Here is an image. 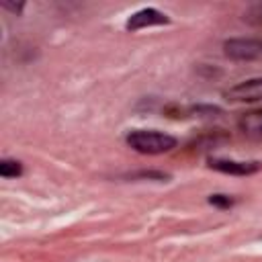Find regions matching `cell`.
Wrapping results in <instances>:
<instances>
[{
	"instance_id": "6da1fadb",
	"label": "cell",
	"mask_w": 262,
	"mask_h": 262,
	"mask_svg": "<svg viewBox=\"0 0 262 262\" xmlns=\"http://www.w3.org/2000/svg\"><path fill=\"white\" fill-rule=\"evenodd\" d=\"M125 141L131 149L145 156H160V154L172 151L178 145L176 137L156 129H135L125 137Z\"/></svg>"
},
{
	"instance_id": "7a4b0ae2",
	"label": "cell",
	"mask_w": 262,
	"mask_h": 262,
	"mask_svg": "<svg viewBox=\"0 0 262 262\" xmlns=\"http://www.w3.org/2000/svg\"><path fill=\"white\" fill-rule=\"evenodd\" d=\"M223 53L235 61H252L262 57V39L254 37H235L223 41Z\"/></svg>"
},
{
	"instance_id": "3957f363",
	"label": "cell",
	"mask_w": 262,
	"mask_h": 262,
	"mask_svg": "<svg viewBox=\"0 0 262 262\" xmlns=\"http://www.w3.org/2000/svg\"><path fill=\"white\" fill-rule=\"evenodd\" d=\"M223 98L229 102H260L262 100V76L237 82L235 86L223 92Z\"/></svg>"
},
{
	"instance_id": "277c9868",
	"label": "cell",
	"mask_w": 262,
	"mask_h": 262,
	"mask_svg": "<svg viewBox=\"0 0 262 262\" xmlns=\"http://www.w3.org/2000/svg\"><path fill=\"white\" fill-rule=\"evenodd\" d=\"M166 23H170V18L164 12H160L158 8H141L127 18L125 29L127 31H139L145 27H158V25H166Z\"/></svg>"
},
{
	"instance_id": "5b68a950",
	"label": "cell",
	"mask_w": 262,
	"mask_h": 262,
	"mask_svg": "<svg viewBox=\"0 0 262 262\" xmlns=\"http://www.w3.org/2000/svg\"><path fill=\"white\" fill-rule=\"evenodd\" d=\"M209 166L223 174H235V176H248L262 168L260 162H237V160H223V158H211Z\"/></svg>"
},
{
	"instance_id": "8992f818",
	"label": "cell",
	"mask_w": 262,
	"mask_h": 262,
	"mask_svg": "<svg viewBox=\"0 0 262 262\" xmlns=\"http://www.w3.org/2000/svg\"><path fill=\"white\" fill-rule=\"evenodd\" d=\"M237 127L246 137L260 141L262 139V108H254V111L244 113L237 119Z\"/></svg>"
},
{
	"instance_id": "52a82bcc",
	"label": "cell",
	"mask_w": 262,
	"mask_h": 262,
	"mask_svg": "<svg viewBox=\"0 0 262 262\" xmlns=\"http://www.w3.org/2000/svg\"><path fill=\"white\" fill-rule=\"evenodd\" d=\"M23 174V164L18 160H2L0 162V176L4 178H16Z\"/></svg>"
},
{
	"instance_id": "ba28073f",
	"label": "cell",
	"mask_w": 262,
	"mask_h": 262,
	"mask_svg": "<svg viewBox=\"0 0 262 262\" xmlns=\"http://www.w3.org/2000/svg\"><path fill=\"white\" fill-rule=\"evenodd\" d=\"M244 20L250 23V25H262V2L250 6V8L244 12Z\"/></svg>"
},
{
	"instance_id": "9c48e42d",
	"label": "cell",
	"mask_w": 262,
	"mask_h": 262,
	"mask_svg": "<svg viewBox=\"0 0 262 262\" xmlns=\"http://www.w3.org/2000/svg\"><path fill=\"white\" fill-rule=\"evenodd\" d=\"M209 203L215 205V207H231L233 205V199H229L227 194H211L209 196Z\"/></svg>"
},
{
	"instance_id": "30bf717a",
	"label": "cell",
	"mask_w": 262,
	"mask_h": 262,
	"mask_svg": "<svg viewBox=\"0 0 262 262\" xmlns=\"http://www.w3.org/2000/svg\"><path fill=\"white\" fill-rule=\"evenodd\" d=\"M2 8L12 10V12H20V10H23V4H8V2H4V4H2Z\"/></svg>"
}]
</instances>
